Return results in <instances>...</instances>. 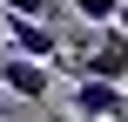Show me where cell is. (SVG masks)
I'll list each match as a JSON object with an SVG mask.
<instances>
[{
    "label": "cell",
    "instance_id": "6da1fadb",
    "mask_svg": "<svg viewBox=\"0 0 128 122\" xmlns=\"http://www.w3.org/2000/svg\"><path fill=\"white\" fill-rule=\"evenodd\" d=\"M47 88H54V68H47V61L14 54V48L0 54V95H7V102H34V109H40V102H47Z\"/></svg>",
    "mask_w": 128,
    "mask_h": 122
},
{
    "label": "cell",
    "instance_id": "7a4b0ae2",
    "mask_svg": "<svg viewBox=\"0 0 128 122\" xmlns=\"http://www.w3.org/2000/svg\"><path fill=\"white\" fill-rule=\"evenodd\" d=\"M0 34H7L14 54H34V61H54V54H61V34H54L40 14H14V7H0Z\"/></svg>",
    "mask_w": 128,
    "mask_h": 122
},
{
    "label": "cell",
    "instance_id": "3957f363",
    "mask_svg": "<svg viewBox=\"0 0 128 122\" xmlns=\"http://www.w3.org/2000/svg\"><path fill=\"white\" fill-rule=\"evenodd\" d=\"M74 115H128L122 82H108V75H74Z\"/></svg>",
    "mask_w": 128,
    "mask_h": 122
},
{
    "label": "cell",
    "instance_id": "277c9868",
    "mask_svg": "<svg viewBox=\"0 0 128 122\" xmlns=\"http://www.w3.org/2000/svg\"><path fill=\"white\" fill-rule=\"evenodd\" d=\"M68 7H74L88 27H101V20H115V7H122V0H68Z\"/></svg>",
    "mask_w": 128,
    "mask_h": 122
},
{
    "label": "cell",
    "instance_id": "5b68a950",
    "mask_svg": "<svg viewBox=\"0 0 128 122\" xmlns=\"http://www.w3.org/2000/svg\"><path fill=\"white\" fill-rule=\"evenodd\" d=\"M0 7H14V14H40V20L54 14V0H0Z\"/></svg>",
    "mask_w": 128,
    "mask_h": 122
},
{
    "label": "cell",
    "instance_id": "8992f818",
    "mask_svg": "<svg viewBox=\"0 0 128 122\" xmlns=\"http://www.w3.org/2000/svg\"><path fill=\"white\" fill-rule=\"evenodd\" d=\"M115 20H122V27H128V0H122V7H115Z\"/></svg>",
    "mask_w": 128,
    "mask_h": 122
},
{
    "label": "cell",
    "instance_id": "52a82bcc",
    "mask_svg": "<svg viewBox=\"0 0 128 122\" xmlns=\"http://www.w3.org/2000/svg\"><path fill=\"white\" fill-rule=\"evenodd\" d=\"M0 109H7V95H0Z\"/></svg>",
    "mask_w": 128,
    "mask_h": 122
},
{
    "label": "cell",
    "instance_id": "ba28073f",
    "mask_svg": "<svg viewBox=\"0 0 128 122\" xmlns=\"http://www.w3.org/2000/svg\"><path fill=\"white\" fill-rule=\"evenodd\" d=\"M122 95H128V82H122Z\"/></svg>",
    "mask_w": 128,
    "mask_h": 122
}]
</instances>
